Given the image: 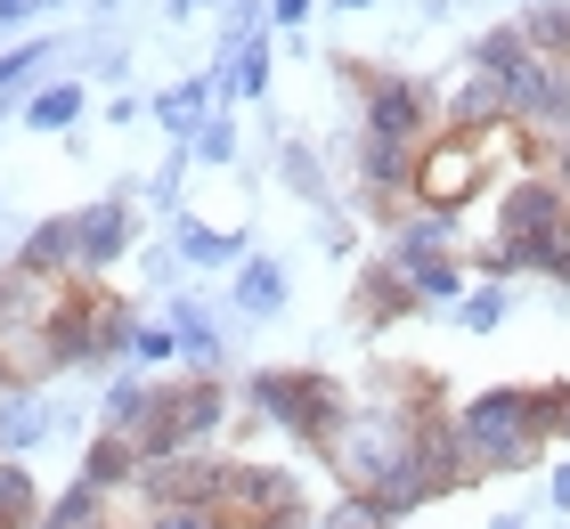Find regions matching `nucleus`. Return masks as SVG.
Returning a JSON list of instances; mask_svg holds the SVG:
<instances>
[{
	"mask_svg": "<svg viewBox=\"0 0 570 529\" xmlns=\"http://www.w3.org/2000/svg\"><path fill=\"white\" fill-rule=\"evenodd\" d=\"M245 408L262 423H277L285 440H302V448H326V432L351 415L343 383L318 375V366H262V375L245 383Z\"/></svg>",
	"mask_w": 570,
	"mask_h": 529,
	"instance_id": "1",
	"label": "nucleus"
},
{
	"mask_svg": "<svg viewBox=\"0 0 570 529\" xmlns=\"http://www.w3.org/2000/svg\"><path fill=\"white\" fill-rule=\"evenodd\" d=\"M513 130H522V123H498V130H432L424 155H416V204L464 212V204L489 188V164L513 155Z\"/></svg>",
	"mask_w": 570,
	"mask_h": 529,
	"instance_id": "2",
	"label": "nucleus"
},
{
	"mask_svg": "<svg viewBox=\"0 0 570 529\" xmlns=\"http://www.w3.org/2000/svg\"><path fill=\"white\" fill-rule=\"evenodd\" d=\"M456 423H464V448H473V464L481 472H522V464H538V423H530V391L522 383H489V391H473V400L456 408Z\"/></svg>",
	"mask_w": 570,
	"mask_h": 529,
	"instance_id": "3",
	"label": "nucleus"
},
{
	"mask_svg": "<svg viewBox=\"0 0 570 529\" xmlns=\"http://www.w3.org/2000/svg\"><path fill=\"white\" fill-rule=\"evenodd\" d=\"M351 66V90H358V130L367 139H407V147H424L432 139V98L407 82V74H367L358 58H343Z\"/></svg>",
	"mask_w": 570,
	"mask_h": 529,
	"instance_id": "4",
	"label": "nucleus"
},
{
	"mask_svg": "<svg viewBox=\"0 0 570 529\" xmlns=\"http://www.w3.org/2000/svg\"><path fill=\"white\" fill-rule=\"evenodd\" d=\"M285 506H302V497H294V481H285L277 464H262V457H228V464H220L213 513H228L237 529H253V521H269V513H285Z\"/></svg>",
	"mask_w": 570,
	"mask_h": 529,
	"instance_id": "5",
	"label": "nucleus"
},
{
	"mask_svg": "<svg viewBox=\"0 0 570 529\" xmlns=\"http://www.w3.org/2000/svg\"><path fill=\"white\" fill-rule=\"evenodd\" d=\"M562 221H570V188L554 172H522L505 188V204H498V236H513V245H530V236H547Z\"/></svg>",
	"mask_w": 570,
	"mask_h": 529,
	"instance_id": "6",
	"label": "nucleus"
},
{
	"mask_svg": "<svg viewBox=\"0 0 570 529\" xmlns=\"http://www.w3.org/2000/svg\"><path fill=\"white\" fill-rule=\"evenodd\" d=\"M73 236H82V277H107L131 253V196H98L90 212H73Z\"/></svg>",
	"mask_w": 570,
	"mask_h": 529,
	"instance_id": "7",
	"label": "nucleus"
},
{
	"mask_svg": "<svg viewBox=\"0 0 570 529\" xmlns=\"http://www.w3.org/2000/svg\"><path fill=\"white\" fill-rule=\"evenodd\" d=\"M440 115H449V130H498V123H513L505 115V82L489 66H464L449 82V98H440Z\"/></svg>",
	"mask_w": 570,
	"mask_h": 529,
	"instance_id": "8",
	"label": "nucleus"
},
{
	"mask_svg": "<svg viewBox=\"0 0 570 529\" xmlns=\"http://www.w3.org/2000/svg\"><path fill=\"white\" fill-rule=\"evenodd\" d=\"M358 326H400V317H416L424 302H416V285H407L392 261H367V277H358Z\"/></svg>",
	"mask_w": 570,
	"mask_h": 529,
	"instance_id": "9",
	"label": "nucleus"
},
{
	"mask_svg": "<svg viewBox=\"0 0 570 529\" xmlns=\"http://www.w3.org/2000/svg\"><path fill=\"white\" fill-rule=\"evenodd\" d=\"M17 270H24V277H82V236H73V212H66V221H41L33 236H24Z\"/></svg>",
	"mask_w": 570,
	"mask_h": 529,
	"instance_id": "10",
	"label": "nucleus"
},
{
	"mask_svg": "<svg viewBox=\"0 0 570 529\" xmlns=\"http://www.w3.org/2000/svg\"><path fill=\"white\" fill-rule=\"evenodd\" d=\"M82 481H90V489H107V497H115V489H131V481H139V440H131V432H98V440H90V457H82Z\"/></svg>",
	"mask_w": 570,
	"mask_h": 529,
	"instance_id": "11",
	"label": "nucleus"
},
{
	"mask_svg": "<svg viewBox=\"0 0 570 529\" xmlns=\"http://www.w3.org/2000/svg\"><path fill=\"white\" fill-rule=\"evenodd\" d=\"M49 432V408H41V391L33 383H17V391H0V457H24Z\"/></svg>",
	"mask_w": 570,
	"mask_h": 529,
	"instance_id": "12",
	"label": "nucleus"
},
{
	"mask_svg": "<svg viewBox=\"0 0 570 529\" xmlns=\"http://www.w3.org/2000/svg\"><path fill=\"white\" fill-rule=\"evenodd\" d=\"M213 74H188V82H171L164 98H155V115H164V130H179V139H188V130L204 123V106H213Z\"/></svg>",
	"mask_w": 570,
	"mask_h": 529,
	"instance_id": "13",
	"label": "nucleus"
},
{
	"mask_svg": "<svg viewBox=\"0 0 570 529\" xmlns=\"http://www.w3.org/2000/svg\"><path fill=\"white\" fill-rule=\"evenodd\" d=\"M245 236L237 228H204V221H179V261H196V270H220V261H237Z\"/></svg>",
	"mask_w": 570,
	"mask_h": 529,
	"instance_id": "14",
	"label": "nucleus"
},
{
	"mask_svg": "<svg viewBox=\"0 0 570 529\" xmlns=\"http://www.w3.org/2000/svg\"><path fill=\"white\" fill-rule=\"evenodd\" d=\"M164 408V383H115L107 391V432H131L139 440V423Z\"/></svg>",
	"mask_w": 570,
	"mask_h": 529,
	"instance_id": "15",
	"label": "nucleus"
},
{
	"mask_svg": "<svg viewBox=\"0 0 570 529\" xmlns=\"http://www.w3.org/2000/svg\"><path fill=\"white\" fill-rule=\"evenodd\" d=\"M392 521H400V513L383 506V497H367V489H343V497L318 513V529H392Z\"/></svg>",
	"mask_w": 570,
	"mask_h": 529,
	"instance_id": "16",
	"label": "nucleus"
},
{
	"mask_svg": "<svg viewBox=\"0 0 570 529\" xmlns=\"http://www.w3.org/2000/svg\"><path fill=\"white\" fill-rule=\"evenodd\" d=\"M171 334H179V351H188V359L204 366V375L220 366V334H213V317H204L196 302H179V310H171Z\"/></svg>",
	"mask_w": 570,
	"mask_h": 529,
	"instance_id": "17",
	"label": "nucleus"
},
{
	"mask_svg": "<svg viewBox=\"0 0 570 529\" xmlns=\"http://www.w3.org/2000/svg\"><path fill=\"white\" fill-rule=\"evenodd\" d=\"M33 521H41L33 472H24V464H0V529H33Z\"/></svg>",
	"mask_w": 570,
	"mask_h": 529,
	"instance_id": "18",
	"label": "nucleus"
},
{
	"mask_svg": "<svg viewBox=\"0 0 570 529\" xmlns=\"http://www.w3.org/2000/svg\"><path fill=\"white\" fill-rule=\"evenodd\" d=\"M237 310H253V317L285 310V270H277V261H245V277H237Z\"/></svg>",
	"mask_w": 570,
	"mask_h": 529,
	"instance_id": "19",
	"label": "nucleus"
},
{
	"mask_svg": "<svg viewBox=\"0 0 570 529\" xmlns=\"http://www.w3.org/2000/svg\"><path fill=\"white\" fill-rule=\"evenodd\" d=\"M530 33V49H547V58H570V9H554V0H530V17H513Z\"/></svg>",
	"mask_w": 570,
	"mask_h": 529,
	"instance_id": "20",
	"label": "nucleus"
},
{
	"mask_svg": "<svg viewBox=\"0 0 570 529\" xmlns=\"http://www.w3.org/2000/svg\"><path fill=\"white\" fill-rule=\"evenodd\" d=\"M522 270H530V277L570 285V221H562V228H547V236H530V245H522Z\"/></svg>",
	"mask_w": 570,
	"mask_h": 529,
	"instance_id": "21",
	"label": "nucleus"
},
{
	"mask_svg": "<svg viewBox=\"0 0 570 529\" xmlns=\"http://www.w3.org/2000/svg\"><path fill=\"white\" fill-rule=\"evenodd\" d=\"M407 285H416V302H464V261L440 253V261H424V270H407Z\"/></svg>",
	"mask_w": 570,
	"mask_h": 529,
	"instance_id": "22",
	"label": "nucleus"
},
{
	"mask_svg": "<svg viewBox=\"0 0 570 529\" xmlns=\"http://www.w3.org/2000/svg\"><path fill=\"white\" fill-rule=\"evenodd\" d=\"M456 326L464 334H498L505 326V285H473V294L456 302Z\"/></svg>",
	"mask_w": 570,
	"mask_h": 529,
	"instance_id": "23",
	"label": "nucleus"
},
{
	"mask_svg": "<svg viewBox=\"0 0 570 529\" xmlns=\"http://www.w3.org/2000/svg\"><path fill=\"white\" fill-rule=\"evenodd\" d=\"M220 90H237V98H269V41H237V74H228Z\"/></svg>",
	"mask_w": 570,
	"mask_h": 529,
	"instance_id": "24",
	"label": "nucleus"
},
{
	"mask_svg": "<svg viewBox=\"0 0 570 529\" xmlns=\"http://www.w3.org/2000/svg\"><path fill=\"white\" fill-rule=\"evenodd\" d=\"M73 115H82V82H58V90H41L33 106H24V123H33V130H66Z\"/></svg>",
	"mask_w": 570,
	"mask_h": 529,
	"instance_id": "25",
	"label": "nucleus"
},
{
	"mask_svg": "<svg viewBox=\"0 0 570 529\" xmlns=\"http://www.w3.org/2000/svg\"><path fill=\"white\" fill-rule=\"evenodd\" d=\"M188 155H196V164H228V155H237V130H228L220 115H204V123L188 130Z\"/></svg>",
	"mask_w": 570,
	"mask_h": 529,
	"instance_id": "26",
	"label": "nucleus"
},
{
	"mask_svg": "<svg viewBox=\"0 0 570 529\" xmlns=\"http://www.w3.org/2000/svg\"><path fill=\"white\" fill-rule=\"evenodd\" d=\"M41 66H49V41H17L9 58H0V98H9V90H24Z\"/></svg>",
	"mask_w": 570,
	"mask_h": 529,
	"instance_id": "27",
	"label": "nucleus"
},
{
	"mask_svg": "<svg viewBox=\"0 0 570 529\" xmlns=\"http://www.w3.org/2000/svg\"><path fill=\"white\" fill-rule=\"evenodd\" d=\"M171 351H179L171 326H139V334H131V359H171Z\"/></svg>",
	"mask_w": 570,
	"mask_h": 529,
	"instance_id": "28",
	"label": "nucleus"
},
{
	"mask_svg": "<svg viewBox=\"0 0 570 529\" xmlns=\"http://www.w3.org/2000/svg\"><path fill=\"white\" fill-rule=\"evenodd\" d=\"M253 529H318V513H302V506H285V513H269V521H253Z\"/></svg>",
	"mask_w": 570,
	"mask_h": 529,
	"instance_id": "29",
	"label": "nucleus"
},
{
	"mask_svg": "<svg viewBox=\"0 0 570 529\" xmlns=\"http://www.w3.org/2000/svg\"><path fill=\"white\" fill-rule=\"evenodd\" d=\"M309 17V0H269V25H302Z\"/></svg>",
	"mask_w": 570,
	"mask_h": 529,
	"instance_id": "30",
	"label": "nucleus"
},
{
	"mask_svg": "<svg viewBox=\"0 0 570 529\" xmlns=\"http://www.w3.org/2000/svg\"><path fill=\"white\" fill-rule=\"evenodd\" d=\"M33 9H41V0H0V33H9V25H24Z\"/></svg>",
	"mask_w": 570,
	"mask_h": 529,
	"instance_id": "31",
	"label": "nucleus"
},
{
	"mask_svg": "<svg viewBox=\"0 0 570 529\" xmlns=\"http://www.w3.org/2000/svg\"><path fill=\"white\" fill-rule=\"evenodd\" d=\"M554 506H562V513H570V457H562V464H554Z\"/></svg>",
	"mask_w": 570,
	"mask_h": 529,
	"instance_id": "32",
	"label": "nucleus"
},
{
	"mask_svg": "<svg viewBox=\"0 0 570 529\" xmlns=\"http://www.w3.org/2000/svg\"><path fill=\"white\" fill-rule=\"evenodd\" d=\"M554 179L570 188V130H562V147H554Z\"/></svg>",
	"mask_w": 570,
	"mask_h": 529,
	"instance_id": "33",
	"label": "nucleus"
},
{
	"mask_svg": "<svg viewBox=\"0 0 570 529\" xmlns=\"http://www.w3.org/2000/svg\"><path fill=\"white\" fill-rule=\"evenodd\" d=\"M164 9H171V17H196V9H204V0H164Z\"/></svg>",
	"mask_w": 570,
	"mask_h": 529,
	"instance_id": "34",
	"label": "nucleus"
},
{
	"mask_svg": "<svg viewBox=\"0 0 570 529\" xmlns=\"http://www.w3.org/2000/svg\"><path fill=\"white\" fill-rule=\"evenodd\" d=\"M489 529H522V521H513V513H498V521H489Z\"/></svg>",
	"mask_w": 570,
	"mask_h": 529,
	"instance_id": "35",
	"label": "nucleus"
},
{
	"mask_svg": "<svg viewBox=\"0 0 570 529\" xmlns=\"http://www.w3.org/2000/svg\"><path fill=\"white\" fill-rule=\"evenodd\" d=\"M334 9H375V0H334Z\"/></svg>",
	"mask_w": 570,
	"mask_h": 529,
	"instance_id": "36",
	"label": "nucleus"
},
{
	"mask_svg": "<svg viewBox=\"0 0 570 529\" xmlns=\"http://www.w3.org/2000/svg\"><path fill=\"white\" fill-rule=\"evenodd\" d=\"M90 9H122V0H90Z\"/></svg>",
	"mask_w": 570,
	"mask_h": 529,
	"instance_id": "37",
	"label": "nucleus"
},
{
	"mask_svg": "<svg viewBox=\"0 0 570 529\" xmlns=\"http://www.w3.org/2000/svg\"><path fill=\"white\" fill-rule=\"evenodd\" d=\"M41 9H58V0H41Z\"/></svg>",
	"mask_w": 570,
	"mask_h": 529,
	"instance_id": "38",
	"label": "nucleus"
}]
</instances>
